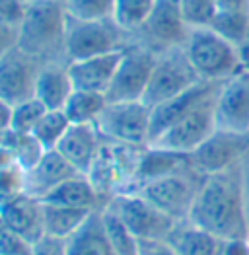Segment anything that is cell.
Wrapping results in <instances>:
<instances>
[{
	"label": "cell",
	"mask_w": 249,
	"mask_h": 255,
	"mask_svg": "<svg viewBox=\"0 0 249 255\" xmlns=\"http://www.w3.org/2000/svg\"><path fill=\"white\" fill-rule=\"evenodd\" d=\"M240 173H242V191H244V207L249 224V148L240 158Z\"/></svg>",
	"instance_id": "40"
},
{
	"label": "cell",
	"mask_w": 249,
	"mask_h": 255,
	"mask_svg": "<svg viewBox=\"0 0 249 255\" xmlns=\"http://www.w3.org/2000/svg\"><path fill=\"white\" fill-rule=\"evenodd\" d=\"M105 138L96 125H70L57 152L80 173H88L104 148Z\"/></svg>",
	"instance_id": "18"
},
{
	"label": "cell",
	"mask_w": 249,
	"mask_h": 255,
	"mask_svg": "<svg viewBox=\"0 0 249 255\" xmlns=\"http://www.w3.org/2000/svg\"><path fill=\"white\" fill-rule=\"evenodd\" d=\"M246 41H249V25H248V35H246Z\"/></svg>",
	"instance_id": "46"
},
{
	"label": "cell",
	"mask_w": 249,
	"mask_h": 255,
	"mask_svg": "<svg viewBox=\"0 0 249 255\" xmlns=\"http://www.w3.org/2000/svg\"><path fill=\"white\" fill-rule=\"evenodd\" d=\"M203 179L205 177L197 173L189 164L183 170L142 183L136 193H140L146 201H150L156 209H160L175 222H183L189 218Z\"/></svg>",
	"instance_id": "4"
},
{
	"label": "cell",
	"mask_w": 249,
	"mask_h": 255,
	"mask_svg": "<svg viewBox=\"0 0 249 255\" xmlns=\"http://www.w3.org/2000/svg\"><path fill=\"white\" fill-rule=\"evenodd\" d=\"M107 104L105 94L74 90L62 111L72 125H96Z\"/></svg>",
	"instance_id": "26"
},
{
	"label": "cell",
	"mask_w": 249,
	"mask_h": 255,
	"mask_svg": "<svg viewBox=\"0 0 249 255\" xmlns=\"http://www.w3.org/2000/svg\"><path fill=\"white\" fill-rule=\"evenodd\" d=\"M68 254V240L53 238V236H41L37 242L31 244L29 255H66Z\"/></svg>",
	"instance_id": "37"
},
{
	"label": "cell",
	"mask_w": 249,
	"mask_h": 255,
	"mask_svg": "<svg viewBox=\"0 0 249 255\" xmlns=\"http://www.w3.org/2000/svg\"><path fill=\"white\" fill-rule=\"evenodd\" d=\"M216 128L232 132V134H246L249 130V72H236L224 80L218 96H216Z\"/></svg>",
	"instance_id": "13"
},
{
	"label": "cell",
	"mask_w": 249,
	"mask_h": 255,
	"mask_svg": "<svg viewBox=\"0 0 249 255\" xmlns=\"http://www.w3.org/2000/svg\"><path fill=\"white\" fill-rule=\"evenodd\" d=\"M70 125L72 123L68 121L62 109H47L41 121L33 128L31 136L41 144L43 150H57Z\"/></svg>",
	"instance_id": "28"
},
{
	"label": "cell",
	"mask_w": 249,
	"mask_h": 255,
	"mask_svg": "<svg viewBox=\"0 0 249 255\" xmlns=\"http://www.w3.org/2000/svg\"><path fill=\"white\" fill-rule=\"evenodd\" d=\"M179 8L189 27H208L216 14V0H179Z\"/></svg>",
	"instance_id": "33"
},
{
	"label": "cell",
	"mask_w": 249,
	"mask_h": 255,
	"mask_svg": "<svg viewBox=\"0 0 249 255\" xmlns=\"http://www.w3.org/2000/svg\"><path fill=\"white\" fill-rule=\"evenodd\" d=\"M187 220L224 242L248 238L249 224L244 207L240 162L226 171L203 179Z\"/></svg>",
	"instance_id": "1"
},
{
	"label": "cell",
	"mask_w": 249,
	"mask_h": 255,
	"mask_svg": "<svg viewBox=\"0 0 249 255\" xmlns=\"http://www.w3.org/2000/svg\"><path fill=\"white\" fill-rule=\"evenodd\" d=\"M23 193V171L18 166L0 170V205Z\"/></svg>",
	"instance_id": "34"
},
{
	"label": "cell",
	"mask_w": 249,
	"mask_h": 255,
	"mask_svg": "<svg viewBox=\"0 0 249 255\" xmlns=\"http://www.w3.org/2000/svg\"><path fill=\"white\" fill-rule=\"evenodd\" d=\"M90 214H92L90 211L70 209V207L53 205V203L43 201V230L47 236L70 240L82 228V224L88 220Z\"/></svg>",
	"instance_id": "25"
},
{
	"label": "cell",
	"mask_w": 249,
	"mask_h": 255,
	"mask_svg": "<svg viewBox=\"0 0 249 255\" xmlns=\"http://www.w3.org/2000/svg\"><path fill=\"white\" fill-rule=\"evenodd\" d=\"M41 64L39 59L27 55L20 47L6 53L0 59V102L12 107L33 98Z\"/></svg>",
	"instance_id": "12"
},
{
	"label": "cell",
	"mask_w": 249,
	"mask_h": 255,
	"mask_svg": "<svg viewBox=\"0 0 249 255\" xmlns=\"http://www.w3.org/2000/svg\"><path fill=\"white\" fill-rule=\"evenodd\" d=\"M0 218L23 238L27 244L37 242L41 236H45L43 230V201L20 193L12 197L10 201L0 205Z\"/></svg>",
	"instance_id": "19"
},
{
	"label": "cell",
	"mask_w": 249,
	"mask_h": 255,
	"mask_svg": "<svg viewBox=\"0 0 249 255\" xmlns=\"http://www.w3.org/2000/svg\"><path fill=\"white\" fill-rule=\"evenodd\" d=\"M183 51L201 80L224 82L240 72L238 47L210 27H191Z\"/></svg>",
	"instance_id": "3"
},
{
	"label": "cell",
	"mask_w": 249,
	"mask_h": 255,
	"mask_svg": "<svg viewBox=\"0 0 249 255\" xmlns=\"http://www.w3.org/2000/svg\"><path fill=\"white\" fill-rule=\"evenodd\" d=\"M10 166H16V160H14V154L10 152V148L6 144L0 142V170H6Z\"/></svg>",
	"instance_id": "44"
},
{
	"label": "cell",
	"mask_w": 249,
	"mask_h": 255,
	"mask_svg": "<svg viewBox=\"0 0 249 255\" xmlns=\"http://www.w3.org/2000/svg\"><path fill=\"white\" fill-rule=\"evenodd\" d=\"M244 142H246V146L249 148V130L246 132V134H244Z\"/></svg>",
	"instance_id": "45"
},
{
	"label": "cell",
	"mask_w": 249,
	"mask_h": 255,
	"mask_svg": "<svg viewBox=\"0 0 249 255\" xmlns=\"http://www.w3.org/2000/svg\"><path fill=\"white\" fill-rule=\"evenodd\" d=\"M191 27L183 20L179 0H158L154 12L138 31L142 39L136 43L152 49L154 53H162L167 49L183 47Z\"/></svg>",
	"instance_id": "11"
},
{
	"label": "cell",
	"mask_w": 249,
	"mask_h": 255,
	"mask_svg": "<svg viewBox=\"0 0 249 255\" xmlns=\"http://www.w3.org/2000/svg\"><path fill=\"white\" fill-rule=\"evenodd\" d=\"M18 47V27L0 23V59Z\"/></svg>",
	"instance_id": "38"
},
{
	"label": "cell",
	"mask_w": 249,
	"mask_h": 255,
	"mask_svg": "<svg viewBox=\"0 0 249 255\" xmlns=\"http://www.w3.org/2000/svg\"><path fill=\"white\" fill-rule=\"evenodd\" d=\"M123 51L124 49L68 63V74L74 90L107 94L109 86L113 82V76L117 72V66L121 63Z\"/></svg>",
	"instance_id": "17"
},
{
	"label": "cell",
	"mask_w": 249,
	"mask_h": 255,
	"mask_svg": "<svg viewBox=\"0 0 249 255\" xmlns=\"http://www.w3.org/2000/svg\"><path fill=\"white\" fill-rule=\"evenodd\" d=\"M152 109L144 102L107 104L96 127L107 142L144 148L150 144Z\"/></svg>",
	"instance_id": "6"
},
{
	"label": "cell",
	"mask_w": 249,
	"mask_h": 255,
	"mask_svg": "<svg viewBox=\"0 0 249 255\" xmlns=\"http://www.w3.org/2000/svg\"><path fill=\"white\" fill-rule=\"evenodd\" d=\"M31 244L16 234L2 218H0V254L4 255H29Z\"/></svg>",
	"instance_id": "35"
},
{
	"label": "cell",
	"mask_w": 249,
	"mask_h": 255,
	"mask_svg": "<svg viewBox=\"0 0 249 255\" xmlns=\"http://www.w3.org/2000/svg\"><path fill=\"white\" fill-rule=\"evenodd\" d=\"M45 203H53V205H62V207H70V209H80V211H102L105 207V201L100 197V193L96 191V187L92 185V181L88 179V175H74L68 181L61 183L57 189L49 193L45 199Z\"/></svg>",
	"instance_id": "22"
},
{
	"label": "cell",
	"mask_w": 249,
	"mask_h": 255,
	"mask_svg": "<svg viewBox=\"0 0 249 255\" xmlns=\"http://www.w3.org/2000/svg\"><path fill=\"white\" fill-rule=\"evenodd\" d=\"M249 25V14H230V12H216L210 21V29L216 31L232 45H242L246 41Z\"/></svg>",
	"instance_id": "31"
},
{
	"label": "cell",
	"mask_w": 249,
	"mask_h": 255,
	"mask_svg": "<svg viewBox=\"0 0 249 255\" xmlns=\"http://www.w3.org/2000/svg\"><path fill=\"white\" fill-rule=\"evenodd\" d=\"M104 226L107 240L111 244V250L115 255H138V240L132 236V232L123 224V220L113 213L111 209H102Z\"/></svg>",
	"instance_id": "29"
},
{
	"label": "cell",
	"mask_w": 249,
	"mask_h": 255,
	"mask_svg": "<svg viewBox=\"0 0 249 255\" xmlns=\"http://www.w3.org/2000/svg\"><path fill=\"white\" fill-rule=\"evenodd\" d=\"M189 166V154H179L166 148H158L148 144L138 160L136 175H134V189L136 191L142 183H148L152 179L169 175L173 171H179Z\"/></svg>",
	"instance_id": "23"
},
{
	"label": "cell",
	"mask_w": 249,
	"mask_h": 255,
	"mask_svg": "<svg viewBox=\"0 0 249 255\" xmlns=\"http://www.w3.org/2000/svg\"><path fill=\"white\" fill-rule=\"evenodd\" d=\"M117 214L123 224L132 232L138 242H154L167 240L171 230L175 228V220L156 209L150 201H146L140 193H119L109 199L105 205Z\"/></svg>",
	"instance_id": "7"
},
{
	"label": "cell",
	"mask_w": 249,
	"mask_h": 255,
	"mask_svg": "<svg viewBox=\"0 0 249 255\" xmlns=\"http://www.w3.org/2000/svg\"><path fill=\"white\" fill-rule=\"evenodd\" d=\"M130 41H126V33L109 20H70L64 35V59L66 63L90 59L105 53L121 51Z\"/></svg>",
	"instance_id": "5"
},
{
	"label": "cell",
	"mask_w": 249,
	"mask_h": 255,
	"mask_svg": "<svg viewBox=\"0 0 249 255\" xmlns=\"http://www.w3.org/2000/svg\"><path fill=\"white\" fill-rule=\"evenodd\" d=\"M47 107L35 98H29L25 102H20L10 107V121H8V130L18 132V134H31L35 125L41 121Z\"/></svg>",
	"instance_id": "30"
},
{
	"label": "cell",
	"mask_w": 249,
	"mask_h": 255,
	"mask_svg": "<svg viewBox=\"0 0 249 255\" xmlns=\"http://www.w3.org/2000/svg\"><path fill=\"white\" fill-rule=\"evenodd\" d=\"M70 20H109L113 18L115 0H64Z\"/></svg>",
	"instance_id": "32"
},
{
	"label": "cell",
	"mask_w": 249,
	"mask_h": 255,
	"mask_svg": "<svg viewBox=\"0 0 249 255\" xmlns=\"http://www.w3.org/2000/svg\"><path fill=\"white\" fill-rule=\"evenodd\" d=\"M246 240H248V246H249V234H248V238H246Z\"/></svg>",
	"instance_id": "48"
},
{
	"label": "cell",
	"mask_w": 249,
	"mask_h": 255,
	"mask_svg": "<svg viewBox=\"0 0 249 255\" xmlns=\"http://www.w3.org/2000/svg\"><path fill=\"white\" fill-rule=\"evenodd\" d=\"M238 61H240V70L249 72V41L238 45Z\"/></svg>",
	"instance_id": "43"
},
{
	"label": "cell",
	"mask_w": 249,
	"mask_h": 255,
	"mask_svg": "<svg viewBox=\"0 0 249 255\" xmlns=\"http://www.w3.org/2000/svg\"><path fill=\"white\" fill-rule=\"evenodd\" d=\"M222 255H249L248 240H230V242H224Z\"/></svg>",
	"instance_id": "42"
},
{
	"label": "cell",
	"mask_w": 249,
	"mask_h": 255,
	"mask_svg": "<svg viewBox=\"0 0 249 255\" xmlns=\"http://www.w3.org/2000/svg\"><path fill=\"white\" fill-rule=\"evenodd\" d=\"M72 92L74 86L68 74L66 61H49L41 64L33 92V98L37 102H41L47 109H62Z\"/></svg>",
	"instance_id": "20"
},
{
	"label": "cell",
	"mask_w": 249,
	"mask_h": 255,
	"mask_svg": "<svg viewBox=\"0 0 249 255\" xmlns=\"http://www.w3.org/2000/svg\"><path fill=\"white\" fill-rule=\"evenodd\" d=\"M68 27V14L64 0H37L27 2L25 18L18 27V47L27 55L49 61L64 59V35Z\"/></svg>",
	"instance_id": "2"
},
{
	"label": "cell",
	"mask_w": 249,
	"mask_h": 255,
	"mask_svg": "<svg viewBox=\"0 0 249 255\" xmlns=\"http://www.w3.org/2000/svg\"><path fill=\"white\" fill-rule=\"evenodd\" d=\"M66 255H115L105 234L102 211H94L82 228L68 240Z\"/></svg>",
	"instance_id": "24"
},
{
	"label": "cell",
	"mask_w": 249,
	"mask_h": 255,
	"mask_svg": "<svg viewBox=\"0 0 249 255\" xmlns=\"http://www.w3.org/2000/svg\"><path fill=\"white\" fill-rule=\"evenodd\" d=\"M156 2L158 0H115L113 21L126 35L138 33L154 12Z\"/></svg>",
	"instance_id": "27"
},
{
	"label": "cell",
	"mask_w": 249,
	"mask_h": 255,
	"mask_svg": "<svg viewBox=\"0 0 249 255\" xmlns=\"http://www.w3.org/2000/svg\"><path fill=\"white\" fill-rule=\"evenodd\" d=\"M27 12L25 0H0V23L20 27Z\"/></svg>",
	"instance_id": "36"
},
{
	"label": "cell",
	"mask_w": 249,
	"mask_h": 255,
	"mask_svg": "<svg viewBox=\"0 0 249 255\" xmlns=\"http://www.w3.org/2000/svg\"><path fill=\"white\" fill-rule=\"evenodd\" d=\"M25 2H37V0H25Z\"/></svg>",
	"instance_id": "47"
},
{
	"label": "cell",
	"mask_w": 249,
	"mask_h": 255,
	"mask_svg": "<svg viewBox=\"0 0 249 255\" xmlns=\"http://www.w3.org/2000/svg\"><path fill=\"white\" fill-rule=\"evenodd\" d=\"M216 12L249 14V0H216Z\"/></svg>",
	"instance_id": "41"
},
{
	"label": "cell",
	"mask_w": 249,
	"mask_h": 255,
	"mask_svg": "<svg viewBox=\"0 0 249 255\" xmlns=\"http://www.w3.org/2000/svg\"><path fill=\"white\" fill-rule=\"evenodd\" d=\"M246 150L248 146L242 134L216 130L199 148L189 154V164L197 173L207 177L236 166Z\"/></svg>",
	"instance_id": "14"
},
{
	"label": "cell",
	"mask_w": 249,
	"mask_h": 255,
	"mask_svg": "<svg viewBox=\"0 0 249 255\" xmlns=\"http://www.w3.org/2000/svg\"><path fill=\"white\" fill-rule=\"evenodd\" d=\"M138 255H177L166 240H154V242H140Z\"/></svg>",
	"instance_id": "39"
},
{
	"label": "cell",
	"mask_w": 249,
	"mask_h": 255,
	"mask_svg": "<svg viewBox=\"0 0 249 255\" xmlns=\"http://www.w3.org/2000/svg\"><path fill=\"white\" fill-rule=\"evenodd\" d=\"M0 255H4V254H0Z\"/></svg>",
	"instance_id": "49"
},
{
	"label": "cell",
	"mask_w": 249,
	"mask_h": 255,
	"mask_svg": "<svg viewBox=\"0 0 249 255\" xmlns=\"http://www.w3.org/2000/svg\"><path fill=\"white\" fill-rule=\"evenodd\" d=\"M74 175H80V171L74 170L57 150H47L33 168L23 171V193L43 201L53 189Z\"/></svg>",
	"instance_id": "16"
},
{
	"label": "cell",
	"mask_w": 249,
	"mask_h": 255,
	"mask_svg": "<svg viewBox=\"0 0 249 255\" xmlns=\"http://www.w3.org/2000/svg\"><path fill=\"white\" fill-rule=\"evenodd\" d=\"M218 90L210 94L207 100H203L199 106L193 107L177 123H173L164 134H160L152 142V146L179 152V154H191L193 150L199 148L207 138H210L218 130L216 115H214Z\"/></svg>",
	"instance_id": "10"
},
{
	"label": "cell",
	"mask_w": 249,
	"mask_h": 255,
	"mask_svg": "<svg viewBox=\"0 0 249 255\" xmlns=\"http://www.w3.org/2000/svg\"><path fill=\"white\" fill-rule=\"evenodd\" d=\"M158 53L140 43H128L124 47L121 63L113 76L105 98L109 104H124V102H142L146 88L150 82Z\"/></svg>",
	"instance_id": "9"
},
{
	"label": "cell",
	"mask_w": 249,
	"mask_h": 255,
	"mask_svg": "<svg viewBox=\"0 0 249 255\" xmlns=\"http://www.w3.org/2000/svg\"><path fill=\"white\" fill-rule=\"evenodd\" d=\"M197 82H201V78L193 70L183 47L167 49V51L158 53L156 57V64H154L142 102L152 109L183 94Z\"/></svg>",
	"instance_id": "8"
},
{
	"label": "cell",
	"mask_w": 249,
	"mask_h": 255,
	"mask_svg": "<svg viewBox=\"0 0 249 255\" xmlns=\"http://www.w3.org/2000/svg\"><path fill=\"white\" fill-rule=\"evenodd\" d=\"M177 255H222L224 240L208 234L193 222H177L166 240Z\"/></svg>",
	"instance_id": "21"
},
{
	"label": "cell",
	"mask_w": 249,
	"mask_h": 255,
	"mask_svg": "<svg viewBox=\"0 0 249 255\" xmlns=\"http://www.w3.org/2000/svg\"><path fill=\"white\" fill-rule=\"evenodd\" d=\"M222 82H207L201 80L191 86L183 94L167 100L160 106L152 107V123H150V144L164 134L173 123H177L183 115H187L195 106H199L203 100H207L210 94H214Z\"/></svg>",
	"instance_id": "15"
}]
</instances>
